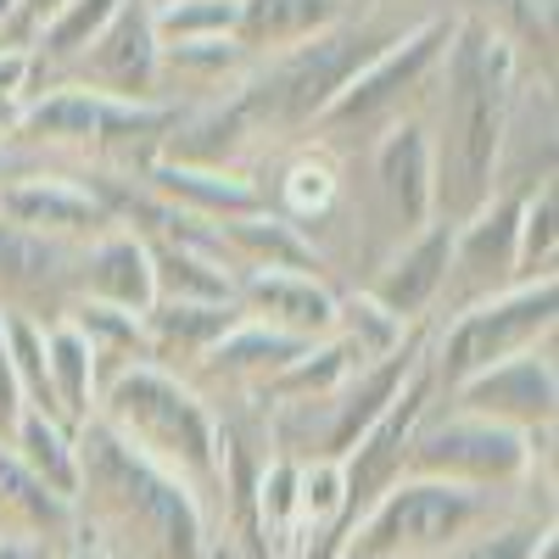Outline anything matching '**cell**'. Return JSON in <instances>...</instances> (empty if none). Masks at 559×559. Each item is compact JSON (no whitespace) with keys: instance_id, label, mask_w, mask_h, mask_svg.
Instances as JSON below:
<instances>
[{"instance_id":"6da1fadb","label":"cell","mask_w":559,"mask_h":559,"mask_svg":"<svg viewBox=\"0 0 559 559\" xmlns=\"http://www.w3.org/2000/svg\"><path fill=\"white\" fill-rule=\"evenodd\" d=\"M521 79V45L503 28L476 12L453 17L448 57L437 73V112H426L437 157V218L464 224L481 202H492L503 123Z\"/></svg>"},{"instance_id":"7a4b0ae2","label":"cell","mask_w":559,"mask_h":559,"mask_svg":"<svg viewBox=\"0 0 559 559\" xmlns=\"http://www.w3.org/2000/svg\"><path fill=\"white\" fill-rule=\"evenodd\" d=\"M403 28H414V23H386L376 12H364V17L347 12L336 28H324L313 39H297L274 57H252V68L229 84V96H236V107L258 129V140L313 129L324 118V107L347 90V79L376 62Z\"/></svg>"},{"instance_id":"3957f363","label":"cell","mask_w":559,"mask_h":559,"mask_svg":"<svg viewBox=\"0 0 559 559\" xmlns=\"http://www.w3.org/2000/svg\"><path fill=\"white\" fill-rule=\"evenodd\" d=\"M79 503L134 537L152 559H207V521L197 492L123 448L102 419L79 426Z\"/></svg>"},{"instance_id":"277c9868","label":"cell","mask_w":559,"mask_h":559,"mask_svg":"<svg viewBox=\"0 0 559 559\" xmlns=\"http://www.w3.org/2000/svg\"><path fill=\"white\" fill-rule=\"evenodd\" d=\"M96 419L123 448H134L146 464L168 471L191 492L224 481V431L207 392H197L163 364H134L123 376H112L102 386Z\"/></svg>"},{"instance_id":"5b68a950","label":"cell","mask_w":559,"mask_h":559,"mask_svg":"<svg viewBox=\"0 0 559 559\" xmlns=\"http://www.w3.org/2000/svg\"><path fill=\"white\" fill-rule=\"evenodd\" d=\"M554 324H559V280L554 274L515 280V286L448 313V324L426 347V369L437 381V397L453 392L459 381L481 376V369L503 364V358L554 342Z\"/></svg>"},{"instance_id":"8992f818","label":"cell","mask_w":559,"mask_h":559,"mask_svg":"<svg viewBox=\"0 0 559 559\" xmlns=\"http://www.w3.org/2000/svg\"><path fill=\"white\" fill-rule=\"evenodd\" d=\"M481 526H492V492L403 476L364 509V521L342 543V559H448Z\"/></svg>"},{"instance_id":"52a82bcc","label":"cell","mask_w":559,"mask_h":559,"mask_svg":"<svg viewBox=\"0 0 559 559\" xmlns=\"http://www.w3.org/2000/svg\"><path fill=\"white\" fill-rule=\"evenodd\" d=\"M448 34H453L448 12H426L414 28H403L376 62L347 79V90L324 107L313 134H324V140H342V134L376 140L397 118L426 112V96L437 90V73H442V57H448Z\"/></svg>"},{"instance_id":"ba28073f","label":"cell","mask_w":559,"mask_h":559,"mask_svg":"<svg viewBox=\"0 0 559 559\" xmlns=\"http://www.w3.org/2000/svg\"><path fill=\"white\" fill-rule=\"evenodd\" d=\"M543 442L548 431L532 437V431L498 426V419H481V414L431 408L408 442V476H431V481H453V487L498 498V492H515L532 481Z\"/></svg>"},{"instance_id":"9c48e42d","label":"cell","mask_w":559,"mask_h":559,"mask_svg":"<svg viewBox=\"0 0 559 559\" xmlns=\"http://www.w3.org/2000/svg\"><path fill=\"white\" fill-rule=\"evenodd\" d=\"M521 197L526 191H498L464 224H453V258H448V286H442L448 313L521 280Z\"/></svg>"},{"instance_id":"30bf717a","label":"cell","mask_w":559,"mask_h":559,"mask_svg":"<svg viewBox=\"0 0 559 559\" xmlns=\"http://www.w3.org/2000/svg\"><path fill=\"white\" fill-rule=\"evenodd\" d=\"M369 179H376L381 218L392 224V241L414 236L437 218V157H431V123L426 112L397 118L369 140Z\"/></svg>"},{"instance_id":"8fae6325","label":"cell","mask_w":559,"mask_h":559,"mask_svg":"<svg viewBox=\"0 0 559 559\" xmlns=\"http://www.w3.org/2000/svg\"><path fill=\"white\" fill-rule=\"evenodd\" d=\"M448 408L459 414H481L498 419V426H515V431H554V414H559V369H554V342L515 353L481 376L459 381L453 392H442Z\"/></svg>"},{"instance_id":"7c38bea8","label":"cell","mask_w":559,"mask_h":559,"mask_svg":"<svg viewBox=\"0 0 559 559\" xmlns=\"http://www.w3.org/2000/svg\"><path fill=\"white\" fill-rule=\"evenodd\" d=\"M62 84L96 90L112 102H163V73H157V28H152V0H123L102 39L62 73Z\"/></svg>"},{"instance_id":"4fadbf2b","label":"cell","mask_w":559,"mask_h":559,"mask_svg":"<svg viewBox=\"0 0 559 559\" xmlns=\"http://www.w3.org/2000/svg\"><path fill=\"white\" fill-rule=\"evenodd\" d=\"M448 258H453V224L431 218L426 229H414V236L381 252L364 292L403 324H431V313L442 308V286H448Z\"/></svg>"},{"instance_id":"5bb4252c","label":"cell","mask_w":559,"mask_h":559,"mask_svg":"<svg viewBox=\"0 0 559 559\" xmlns=\"http://www.w3.org/2000/svg\"><path fill=\"white\" fill-rule=\"evenodd\" d=\"M0 218L28 229V236H39V241L73 247V252L112 229V213L102 207V197L90 191L84 179H57V174L7 179L0 185Z\"/></svg>"},{"instance_id":"9a60e30c","label":"cell","mask_w":559,"mask_h":559,"mask_svg":"<svg viewBox=\"0 0 559 559\" xmlns=\"http://www.w3.org/2000/svg\"><path fill=\"white\" fill-rule=\"evenodd\" d=\"M73 269H79L73 247L39 241L28 229L0 218V313H28V319L68 313Z\"/></svg>"},{"instance_id":"2e32d148","label":"cell","mask_w":559,"mask_h":559,"mask_svg":"<svg viewBox=\"0 0 559 559\" xmlns=\"http://www.w3.org/2000/svg\"><path fill=\"white\" fill-rule=\"evenodd\" d=\"M236 302L247 319L274 324L297 342L336 336L342 319V292L319 274H236Z\"/></svg>"},{"instance_id":"e0dca14e","label":"cell","mask_w":559,"mask_h":559,"mask_svg":"<svg viewBox=\"0 0 559 559\" xmlns=\"http://www.w3.org/2000/svg\"><path fill=\"white\" fill-rule=\"evenodd\" d=\"M73 302H102V308H118V313H146L157 302V292H152V247L140 241L134 229H123V224H112L107 236L79 247Z\"/></svg>"},{"instance_id":"ac0fdd59","label":"cell","mask_w":559,"mask_h":559,"mask_svg":"<svg viewBox=\"0 0 559 559\" xmlns=\"http://www.w3.org/2000/svg\"><path fill=\"white\" fill-rule=\"evenodd\" d=\"M313 342H297V336H286V331H274V324H258V319H236L229 331L202 353V364L191 369V381L197 392H207V386H236V392H263L280 369H286L292 358H302Z\"/></svg>"},{"instance_id":"d6986e66","label":"cell","mask_w":559,"mask_h":559,"mask_svg":"<svg viewBox=\"0 0 559 559\" xmlns=\"http://www.w3.org/2000/svg\"><path fill=\"white\" fill-rule=\"evenodd\" d=\"M213 229H218L224 263L236 269V274H319V280L331 274L324 247L308 236V229H297L292 218H280L274 207L224 218Z\"/></svg>"},{"instance_id":"ffe728a7","label":"cell","mask_w":559,"mask_h":559,"mask_svg":"<svg viewBox=\"0 0 559 559\" xmlns=\"http://www.w3.org/2000/svg\"><path fill=\"white\" fill-rule=\"evenodd\" d=\"M134 179L146 185L152 197H163L168 207L191 213V218H207V224H224V218H241V213L269 207L263 202V185L252 174H241V168H197V163L152 157Z\"/></svg>"},{"instance_id":"44dd1931","label":"cell","mask_w":559,"mask_h":559,"mask_svg":"<svg viewBox=\"0 0 559 559\" xmlns=\"http://www.w3.org/2000/svg\"><path fill=\"white\" fill-rule=\"evenodd\" d=\"M543 179H554V90H548V79L526 73L515 102H509L492 197L498 191H532Z\"/></svg>"},{"instance_id":"7402d4cb","label":"cell","mask_w":559,"mask_h":559,"mask_svg":"<svg viewBox=\"0 0 559 559\" xmlns=\"http://www.w3.org/2000/svg\"><path fill=\"white\" fill-rule=\"evenodd\" d=\"M241 319L236 302H152L140 313L146 324V353L152 364L174 369V376H191L202 364V353Z\"/></svg>"},{"instance_id":"603a6c76","label":"cell","mask_w":559,"mask_h":559,"mask_svg":"<svg viewBox=\"0 0 559 559\" xmlns=\"http://www.w3.org/2000/svg\"><path fill=\"white\" fill-rule=\"evenodd\" d=\"M45 381H51V408L62 426H90L102 408V369H96V353H90L84 331L57 313L45 319Z\"/></svg>"},{"instance_id":"cb8c5ba5","label":"cell","mask_w":559,"mask_h":559,"mask_svg":"<svg viewBox=\"0 0 559 559\" xmlns=\"http://www.w3.org/2000/svg\"><path fill=\"white\" fill-rule=\"evenodd\" d=\"M347 17V0H241L236 39L247 57H274L297 39H313Z\"/></svg>"},{"instance_id":"d4e9b609","label":"cell","mask_w":559,"mask_h":559,"mask_svg":"<svg viewBox=\"0 0 559 559\" xmlns=\"http://www.w3.org/2000/svg\"><path fill=\"white\" fill-rule=\"evenodd\" d=\"M146 247H152V292H157V302H236V269H229L218 252L185 247V241H146Z\"/></svg>"},{"instance_id":"484cf974","label":"cell","mask_w":559,"mask_h":559,"mask_svg":"<svg viewBox=\"0 0 559 559\" xmlns=\"http://www.w3.org/2000/svg\"><path fill=\"white\" fill-rule=\"evenodd\" d=\"M7 448H12V459L34 481H45L62 503H79V431L73 426H62L57 414L23 408Z\"/></svg>"},{"instance_id":"4316f807","label":"cell","mask_w":559,"mask_h":559,"mask_svg":"<svg viewBox=\"0 0 559 559\" xmlns=\"http://www.w3.org/2000/svg\"><path fill=\"white\" fill-rule=\"evenodd\" d=\"M269 207L313 236V224H324V218L342 207V168H336V157L324 152V146H302V152H292L286 163H280L274 202H269Z\"/></svg>"},{"instance_id":"83f0119b","label":"cell","mask_w":559,"mask_h":559,"mask_svg":"<svg viewBox=\"0 0 559 559\" xmlns=\"http://www.w3.org/2000/svg\"><path fill=\"white\" fill-rule=\"evenodd\" d=\"M73 526V503H62L45 481H34L12 448H0V537H34L57 543Z\"/></svg>"},{"instance_id":"f1b7e54d","label":"cell","mask_w":559,"mask_h":559,"mask_svg":"<svg viewBox=\"0 0 559 559\" xmlns=\"http://www.w3.org/2000/svg\"><path fill=\"white\" fill-rule=\"evenodd\" d=\"M252 68V57L241 51L236 34L224 39H174V45H157V73H163V90L168 84H185V90H224L236 84L241 73Z\"/></svg>"},{"instance_id":"f546056e","label":"cell","mask_w":559,"mask_h":559,"mask_svg":"<svg viewBox=\"0 0 559 559\" xmlns=\"http://www.w3.org/2000/svg\"><path fill=\"white\" fill-rule=\"evenodd\" d=\"M123 7V0H68V7L39 28V39H34V73L39 79H62L90 45L102 39V28L112 23V12Z\"/></svg>"},{"instance_id":"4dcf8cb0","label":"cell","mask_w":559,"mask_h":559,"mask_svg":"<svg viewBox=\"0 0 559 559\" xmlns=\"http://www.w3.org/2000/svg\"><path fill=\"white\" fill-rule=\"evenodd\" d=\"M68 319L84 331L90 353H96L102 386H107L112 376H123V369H134V364H152V353H146V324H140V313H118V308H102V302H68Z\"/></svg>"},{"instance_id":"1f68e13d","label":"cell","mask_w":559,"mask_h":559,"mask_svg":"<svg viewBox=\"0 0 559 559\" xmlns=\"http://www.w3.org/2000/svg\"><path fill=\"white\" fill-rule=\"evenodd\" d=\"M252 498V515H258V532L269 537V554H297L302 548V509H297V453H274L263 471H258V487L247 492Z\"/></svg>"},{"instance_id":"d6a6232c","label":"cell","mask_w":559,"mask_h":559,"mask_svg":"<svg viewBox=\"0 0 559 559\" xmlns=\"http://www.w3.org/2000/svg\"><path fill=\"white\" fill-rule=\"evenodd\" d=\"M419 331V324H403L397 313H386L376 297H369L364 286L358 292H342V319H336V336L364 358V364H376L386 353H397L408 336Z\"/></svg>"},{"instance_id":"836d02e7","label":"cell","mask_w":559,"mask_h":559,"mask_svg":"<svg viewBox=\"0 0 559 559\" xmlns=\"http://www.w3.org/2000/svg\"><path fill=\"white\" fill-rule=\"evenodd\" d=\"M241 23V0H152L157 45L174 39H224Z\"/></svg>"},{"instance_id":"e575fe53","label":"cell","mask_w":559,"mask_h":559,"mask_svg":"<svg viewBox=\"0 0 559 559\" xmlns=\"http://www.w3.org/2000/svg\"><path fill=\"white\" fill-rule=\"evenodd\" d=\"M559 191L554 179L532 185L521 197V280L554 274V247H559Z\"/></svg>"},{"instance_id":"d590c367","label":"cell","mask_w":559,"mask_h":559,"mask_svg":"<svg viewBox=\"0 0 559 559\" xmlns=\"http://www.w3.org/2000/svg\"><path fill=\"white\" fill-rule=\"evenodd\" d=\"M548 526H554V521H543V526H537V521H492V526H481L476 537H464L448 559H532Z\"/></svg>"},{"instance_id":"8d00e7d4","label":"cell","mask_w":559,"mask_h":559,"mask_svg":"<svg viewBox=\"0 0 559 559\" xmlns=\"http://www.w3.org/2000/svg\"><path fill=\"white\" fill-rule=\"evenodd\" d=\"M62 7H68V0H17V12H12L7 34H0V45H12V51H34L39 28L51 23Z\"/></svg>"},{"instance_id":"74e56055","label":"cell","mask_w":559,"mask_h":559,"mask_svg":"<svg viewBox=\"0 0 559 559\" xmlns=\"http://www.w3.org/2000/svg\"><path fill=\"white\" fill-rule=\"evenodd\" d=\"M17 414H23V392H17L12 358H7V336H0V448L12 442V431H17Z\"/></svg>"},{"instance_id":"f35d334b","label":"cell","mask_w":559,"mask_h":559,"mask_svg":"<svg viewBox=\"0 0 559 559\" xmlns=\"http://www.w3.org/2000/svg\"><path fill=\"white\" fill-rule=\"evenodd\" d=\"M0 559H57V548L34 537H0Z\"/></svg>"},{"instance_id":"ab89813d","label":"cell","mask_w":559,"mask_h":559,"mask_svg":"<svg viewBox=\"0 0 559 559\" xmlns=\"http://www.w3.org/2000/svg\"><path fill=\"white\" fill-rule=\"evenodd\" d=\"M57 559H107L96 543H79V548H68V554H57Z\"/></svg>"},{"instance_id":"60d3db41","label":"cell","mask_w":559,"mask_h":559,"mask_svg":"<svg viewBox=\"0 0 559 559\" xmlns=\"http://www.w3.org/2000/svg\"><path fill=\"white\" fill-rule=\"evenodd\" d=\"M12 12H17V0H0V34H7V23H12Z\"/></svg>"}]
</instances>
